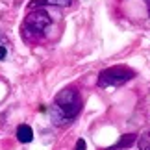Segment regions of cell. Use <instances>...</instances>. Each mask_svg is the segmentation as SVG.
I'll return each instance as SVG.
<instances>
[{
    "instance_id": "obj_1",
    "label": "cell",
    "mask_w": 150,
    "mask_h": 150,
    "mask_svg": "<svg viewBox=\"0 0 150 150\" xmlns=\"http://www.w3.org/2000/svg\"><path fill=\"white\" fill-rule=\"evenodd\" d=\"M54 104H56L57 111L67 120H71V119L76 117L80 113V109H82V96H80V93L74 87H67V89H63V91L57 93Z\"/></svg>"
},
{
    "instance_id": "obj_2",
    "label": "cell",
    "mask_w": 150,
    "mask_h": 150,
    "mask_svg": "<svg viewBox=\"0 0 150 150\" xmlns=\"http://www.w3.org/2000/svg\"><path fill=\"white\" fill-rule=\"evenodd\" d=\"M50 24V17L45 9H39L37 11H32L28 13V17L24 19V37L26 39H41L43 37V30Z\"/></svg>"
},
{
    "instance_id": "obj_3",
    "label": "cell",
    "mask_w": 150,
    "mask_h": 150,
    "mask_svg": "<svg viewBox=\"0 0 150 150\" xmlns=\"http://www.w3.org/2000/svg\"><path fill=\"white\" fill-rule=\"evenodd\" d=\"M135 76V71H132L130 67L124 65H115L109 69H104L98 74V85L100 87H113V85H120L128 82Z\"/></svg>"
},
{
    "instance_id": "obj_4",
    "label": "cell",
    "mask_w": 150,
    "mask_h": 150,
    "mask_svg": "<svg viewBox=\"0 0 150 150\" xmlns=\"http://www.w3.org/2000/svg\"><path fill=\"white\" fill-rule=\"evenodd\" d=\"M72 0H33L30 4V8H43V6H59V8H67L71 6Z\"/></svg>"
},
{
    "instance_id": "obj_5",
    "label": "cell",
    "mask_w": 150,
    "mask_h": 150,
    "mask_svg": "<svg viewBox=\"0 0 150 150\" xmlns=\"http://www.w3.org/2000/svg\"><path fill=\"white\" fill-rule=\"evenodd\" d=\"M17 139L21 143H30L33 139V132L28 124H21L19 128H17Z\"/></svg>"
},
{
    "instance_id": "obj_6",
    "label": "cell",
    "mask_w": 150,
    "mask_h": 150,
    "mask_svg": "<svg viewBox=\"0 0 150 150\" xmlns=\"http://www.w3.org/2000/svg\"><path fill=\"white\" fill-rule=\"evenodd\" d=\"M137 141V135L135 134H128V135H122L120 139L117 141V145H115L113 148H126V146H132L134 143Z\"/></svg>"
},
{
    "instance_id": "obj_7",
    "label": "cell",
    "mask_w": 150,
    "mask_h": 150,
    "mask_svg": "<svg viewBox=\"0 0 150 150\" xmlns=\"http://www.w3.org/2000/svg\"><path fill=\"white\" fill-rule=\"evenodd\" d=\"M137 145H139V150H150V132H146V134H143L139 137Z\"/></svg>"
},
{
    "instance_id": "obj_8",
    "label": "cell",
    "mask_w": 150,
    "mask_h": 150,
    "mask_svg": "<svg viewBox=\"0 0 150 150\" xmlns=\"http://www.w3.org/2000/svg\"><path fill=\"white\" fill-rule=\"evenodd\" d=\"M74 150H85V141L83 139H78L76 141V148Z\"/></svg>"
},
{
    "instance_id": "obj_9",
    "label": "cell",
    "mask_w": 150,
    "mask_h": 150,
    "mask_svg": "<svg viewBox=\"0 0 150 150\" xmlns=\"http://www.w3.org/2000/svg\"><path fill=\"white\" fill-rule=\"evenodd\" d=\"M6 57V47H0V59Z\"/></svg>"
},
{
    "instance_id": "obj_10",
    "label": "cell",
    "mask_w": 150,
    "mask_h": 150,
    "mask_svg": "<svg viewBox=\"0 0 150 150\" xmlns=\"http://www.w3.org/2000/svg\"><path fill=\"white\" fill-rule=\"evenodd\" d=\"M146 2V6H148V13H150V0H145Z\"/></svg>"
}]
</instances>
